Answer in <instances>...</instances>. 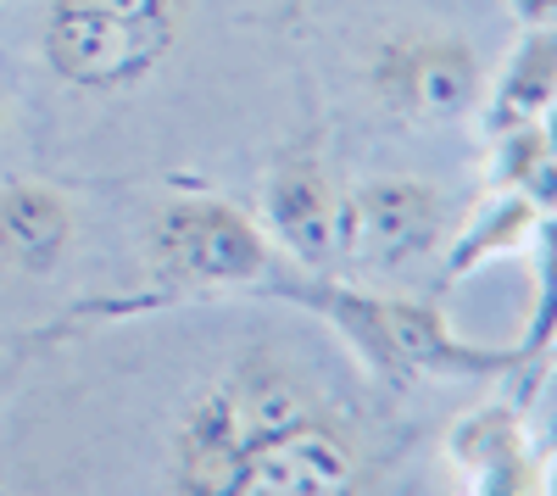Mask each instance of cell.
<instances>
[{
    "label": "cell",
    "mask_w": 557,
    "mask_h": 496,
    "mask_svg": "<svg viewBox=\"0 0 557 496\" xmlns=\"http://www.w3.org/2000/svg\"><path fill=\"white\" fill-rule=\"evenodd\" d=\"M323 413V390L312 374L273 351H246L218 380H207L173 430L168 485L173 496H228L246 452L290 435Z\"/></svg>",
    "instance_id": "6da1fadb"
},
{
    "label": "cell",
    "mask_w": 557,
    "mask_h": 496,
    "mask_svg": "<svg viewBox=\"0 0 557 496\" xmlns=\"http://www.w3.org/2000/svg\"><path fill=\"white\" fill-rule=\"evenodd\" d=\"M184 39V0H45L39 51L67 89L123 96L157 78Z\"/></svg>",
    "instance_id": "7a4b0ae2"
},
{
    "label": "cell",
    "mask_w": 557,
    "mask_h": 496,
    "mask_svg": "<svg viewBox=\"0 0 557 496\" xmlns=\"http://www.w3.org/2000/svg\"><path fill=\"white\" fill-rule=\"evenodd\" d=\"M157 274L190 290H235L257 285L273 268V246L235 201L223 196H173L157 218L151 240Z\"/></svg>",
    "instance_id": "3957f363"
},
{
    "label": "cell",
    "mask_w": 557,
    "mask_h": 496,
    "mask_svg": "<svg viewBox=\"0 0 557 496\" xmlns=\"http://www.w3.org/2000/svg\"><path fill=\"white\" fill-rule=\"evenodd\" d=\"M301 301L323 307V319H335L374 369L385 374H407V369H424V374H480V369H502L485 363V351H469L462 340H451L446 319L435 307H418V301H380V296H357V290H296Z\"/></svg>",
    "instance_id": "277c9868"
},
{
    "label": "cell",
    "mask_w": 557,
    "mask_h": 496,
    "mask_svg": "<svg viewBox=\"0 0 557 496\" xmlns=\"http://www.w3.org/2000/svg\"><path fill=\"white\" fill-rule=\"evenodd\" d=\"M368 78L374 96L412 123H451L485 101V67L457 34H391Z\"/></svg>",
    "instance_id": "5b68a950"
},
{
    "label": "cell",
    "mask_w": 557,
    "mask_h": 496,
    "mask_svg": "<svg viewBox=\"0 0 557 496\" xmlns=\"http://www.w3.org/2000/svg\"><path fill=\"white\" fill-rule=\"evenodd\" d=\"M228 496H362V452L330 413L246 452Z\"/></svg>",
    "instance_id": "8992f818"
},
{
    "label": "cell",
    "mask_w": 557,
    "mask_h": 496,
    "mask_svg": "<svg viewBox=\"0 0 557 496\" xmlns=\"http://www.w3.org/2000/svg\"><path fill=\"white\" fill-rule=\"evenodd\" d=\"M441 196L412 173H391V178H368L351 196H341V251L368 257V262H412L435 251L441 240Z\"/></svg>",
    "instance_id": "52a82bcc"
},
{
    "label": "cell",
    "mask_w": 557,
    "mask_h": 496,
    "mask_svg": "<svg viewBox=\"0 0 557 496\" xmlns=\"http://www.w3.org/2000/svg\"><path fill=\"white\" fill-rule=\"evenodd\" d=\"M262 218L307 268H330L341 251V196L318 157H285L262 190Z\"/></svg>",
    "instance_id": "ba28073f"
},
{
    "label": "cell",
    "mask_w": 557,
    "mask_h": 496,
    "mask_svg": "<svg viewBox=\"0 0 557 496\" xmlns=\"http://www.w3.org/2000/svg\"><path fill=\"white\" fill-rule=\"evenodd\" d=\"M451 458L469 469L474 496H541L546 469L530 452L519 419L507 408H485L451 430Z\"/></svg>",
    "instance_id": "9c48e42d"
},
{
    "label": "cell",
    "mask_w": 557,
    "mask_h": 496,
    "mask_svg": "<svg viewBox=\"0 0 557 496\" xmlns=\"http://www.w3.org/2000/svg\"><path fill=\"white\" fill-rule=\"evenodd\" d=\"M73 251V207L62 190L17 178L0 190V262L17 274H57Z\"/></svg>",
    "instance_id": "30bf717a"
},
{
    "label": "cell",
    "mask_w": 557,
    "mask_h": 496,
    "mask_svg": "<svg viewBox=\"0 0 557 496\" xmlns=\"http://www.w3.org/2000/svg\"><path fill=\"white\" fill-rule=\"evenodd\" d=\"M552 89H557V39H552V28H524V39L513 45V62L502 67L496 89H485L491 134L519 128V123H546Z\"/></svg>",
    "instance_id": "8fae6325"
},
{
    "label": "cell",
    "mask_w": 557,
    "mask_h": 496,
    "mask_svg": "<svg viewBox=\"0 0 557 496\" xmlns=\"http://www.w3.org/2000/svg\"><path fill=\"white\" fill-rule=\"evenodd\" d=\"M535 230H541V201L524 196V190H496V196L474 212L469 235L451 246V280L474 274V268L491 262V257H513Z\"/></svg>",
    "instance_id": "7c38bea8"
},
{
    "label": "cell",
    "mask_w": 557,
    "mask_h": 496,
    "mask_svg": "<svg viewBox=\"0 0 557 496\" xmlns=\"http://www.w3.org/2000/svg\"><path fill=\"white\" fill-rule=\"evenodd\" d=\"M496 157H491V178L496 190H546L552 178V140H546V123H519V128H502L491 134Z\"/></svg>",
    "instance_id": "4fadbf2b"
},
{
    "label": "cell",
    "mask_w": 557,
    "mask_h": 496,
    "mask_svg": "<svg viewBox=\"0 0 557 496\" xmlns=\"http://www.w3.org/2000/svg\"><path fill=\"white\" fill-rule=\"evenodd\" d=\"M519 28H557V0H507Z\"/></svg>",
    "instance_id": "5bb4252c"
},
{
    "label": "cell",
    "mask_w": 557,
    "mask_h": 496,
    "mask_svg": "<svg viewBox=\"0 0 557 496\" xmlns=\"http://www.w3.org/2000/svg\"><path fill=\"white\" fill-rule=\"evenodd\" d=\"M0 134H7V101H0Z\"/></svg>",
    "instance_id": "9a60e30c"
}]
</instances>
